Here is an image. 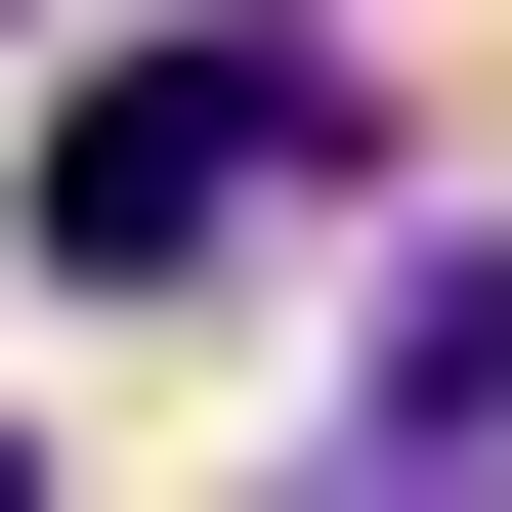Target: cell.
Instances as JSON below:
<instances>
[{"label":"cell","mask_w":512,"mask_h":512,"mask_svg":"<svg viewBox=\"0 0 512 512\" xmlns=\"http://www.w3.org/2000/svg\"><path fill=\"white\" fill-rule=\"evenodd\" d=\"M299 171H342V86H299V43H128V86L43 128V256H86V299H171V256H256Z\"/></svg>","instance_id":"obj_1"},{"label":"cell","mask_w":512,"mask_h":512,"mask_svg":"<svg viewBox=\"0 0 512 512\" xmlns=\"http://www.w3.org/2000/svg\"><path fill=\"white\" fill-rule=\"evenodd\" d=\"M0 512H43V470H0Z\"/></svg>","instance_id":"obj_2"}]
</instances>
